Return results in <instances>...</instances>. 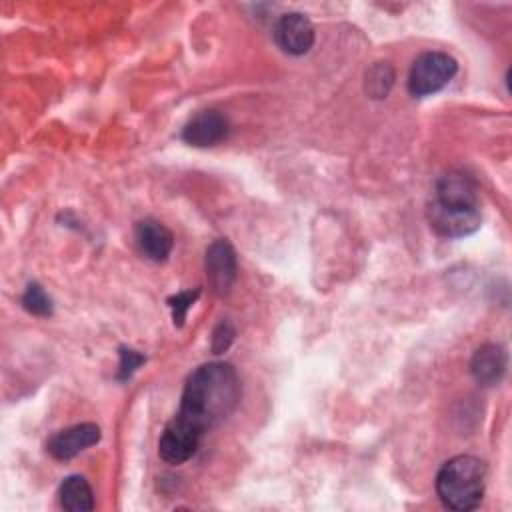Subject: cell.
<instances>
[{
    "label": "cell",
    "instance_id": "obj_1",
    "mask_svg": "<svg viewBox=\"0 0 512 512\" xmlns=\"http://www.w3.org/2000/svg\"><path fill=\"white\" fill-rule=\"evenodd\" d=\"M238 400L240 380L234 366L228 362H208L186 378L176 416L204 434L224 422L234 412Z\"/></svg>",
    "mask_w": 512,
    "mask_h": 512
},
{
    "label": "cell",
    "instance_id": "obj_2",
    "mask_svg": "<svg viewBox=\"0 0 512 512\" xmlns=\"http://www.w3.org/2000/svg\"><path fill=\"white\" fill-rule=\"evenodd\" d=\"M486 466L480 458L460 454L450 458L436 476V492L450 510H472L484 496Z\"/></svg>",
    "mask_w": 512,
    "mask_h": 512
},
{
    "label": "cell",
    "instance_id": "obj_3",
    "mask_svg": "<svg viewBox=\"0 0 512 512\" xmlns=\"http://www.w3.org/2000/svg\"><path fill=\"white\" fill-rule=\"evenodd\" d=\"M458 64L446 52L420 54L408 74V90L412 96H430L440 92L456 74Z\"/></svg>",
    "mask_w": 512,
    "mask_h": 512
},
{
    "label": "cell",
    "instance_id": "obj_4",
    "mask_svg": "<svg viewBox=\"0 0 512 512\" xmlns=\"http://www.w3.org/2000/svg\"><path fill=\"white\" fill-rule=\"evenodd\" d=\"M430 228L442 238H464L474 234L482 224L480 208L450 206L432 200L426 210Z\"/></svg>",
    "mask_w": 512,
    "mask_h": 512
},
{
    "label": "cell",
    "instance_id": "obj_5",
    "mask_svg": "<svg viewBox=\"0 0 512 512\" xmlns=\"http://www.w3.org/2000/svg\"><path fill=\"white\" fill-rule=\"evenodd\" d=\"M202 436L204 434H200L196 428L186 424L182 418L174 416L160 436L158 454L168 464H182L194 456Z\"/></svg>",
    "mask_w": 512,
    "mask_h": 512
},
{
    "label": "cell",
    "instance_id": "obj_6",
    "mask_svg": "<svg viewBox=\"0 0 512 512\" xmlns=\"http://www.w3.org/2000/svg\"><path fill=\"white\" fill-rule=\"evenodd\" d=\"M206 276L212 286V290L218 296H226L230 288L236 282L238 264H236V252L226 240H216L206 250Z\"/></svg>",
    "mask_w": 512,
    "mask_h": 512
},
{
    "label": "cell",
    "instance_id": "obj_7",
    "mask_svg": "<svg viewBox=\"0 0 512 512\" xmlns=\"http://www.w3.org/2000/svg\"><path fill=\"white\" fill-rule=\"evenodd\" d=\"M274 40L276 44L292 56L306 54L314 44V26L300 12L282 14L274 24Z\"/></svg>",
    "mask_w": 512,
    "mask_h": 512
},
{
    "label": "cell",
    "instance_id": "obj_8",
    "mask_svg": "<svg viewBox=\"0 0 512 512\" xmlns=\"http://www.w3.org/2000/svg\"><path fill=\"white\" fill-rule=\"evenodd\" d=\"M98 440H100V428L92 422H84V424H76L56 432L48 440L46 450L56 460H70L80 452H84L86 448L94 446Z\"/></svg>",
    "mask_w": 512,
    "mask_h": 512
},
{
    "label": "cell",
    "instance_id": "obj_9",
    "mask_svg": "<svg viewBox=\"0 0 512 512\" xmlns=\"http://www.w3.org/2000/svg\"><path fill=\"white\" fill-rule=\"evenodd\" d=\"M228 136V120L216 110H204L196 114L182 130V140L190 146L206 148L216 146Z\"/></svg>",
    "mask_w": 512,
    "mask_h": 512
},
{
    "label": "cell",
    "instance_id": "obj_10",
    "mask_svg": "<svg viewBox=\"0 0 512 512\" xmlns=\"http://www.w3.org/2000/svg\"><path fill=\"white\" fill-rule=\"evenodd\" d=\"M508 364V354L502 344L488 342L480 346L470 362V372L474 380L482 386H494L502 380Z\"/></svg>",
    "mask_w": 512,
    "mask_h": 512
},
{
    "label": "cell",
    "instance_id": "obj_11",
    "mask_svg": "<svg viewBox=\"0 0 512 512\" xmlns=\"http://www.w3.org/2000/svg\"><path fill=\"white\" fill-rule=\"evenodd\" d=\"M436 202L478 208V186L464 172H448L436 182Z\"/></svg>",
    "mask_w": 512,
    "mask_h": 512
},
{
    "label": "cell",
    "instance_id": "obj_12",
    "mask_svg": "<svg viewBox=\"0 0 512 512\" xmlns=\"http://www.w3.org/2000/svg\"><path fill=\"white\" fill-rule=\"evenodd\" d=\"M136 242L146 258L154 262H164L172 252L174 236L162 222L146 218L136 226Z\"/></svg>",
    "mask_w": 512,
    "mask_h": 512
},
{
    "label": "cell",
    "instance_id": "obj_13",
    "mask_svg": "<svg viewBox=\"0 0 512 512\" xmlns=\"http://www.w3.org/2000/svg\"><path fill=\"white\" fill-rule=\"evenodd\" d=\"M60 504L70 512H90L94 508V494L84 476L72 474L68 476L58 490Z\"/></svg>",
    "mask_w": 512,
    "mask_h": 512
},
{
    "label": "cell",
    "instance_id": "obj_14",
    "mask_svg": "<svg viewBox=\"0 0 512 512\" xmlns=\"http://www.w3.org/2000/svg\"><path fill=\"white\" fill-rule=\"evenodd\" d=\"M394 84V70L388 64H376L366 72V80H364V90L370 98H386L390 88Z\"/></svg>",
    "mask_w": 512,
    "mask_h": 512
},
{
    "label": "cell",
    "instance_id": "obj_15",
    "mask_svg": "<svg viewBox=\"0 0 512 512\" xmlns=\"http://www.w3.org/2000/svg\"><path fill=\"white\" fill-rule=\"evenodd\" d=\"M22 306L34 316H50L52 300L46 296L44 288L36 282H30L22 294Z\"/></svg>",
    "mask_w": 512,
    "mask_h": 512
},
{
    "label": "cell",
    "instance_id": "obj_16",
    "mask_svg": "<svg viewBox=\"0 0 512 512\" xmlns=\"http://www.w3.org/2000/svg\"><path fill=\"white\" fill-rule=\"evenodd\" d=\"M200 296V288L196 290H188V292H178L174 296L168 298V306L172 310V320L174 326H182L186 320V314L190 310V306L194 304V300Z\"/></svg>",
    "mask_w": 512,
    "mask_h": 512
},
{
    "label": "cell",
    "instance_id": "obj_17",
    "mask_svg": "<svg viewBox=\"0 0 512 512\" xmlns=\"http://www.w3.org/2000/svg\"><path fill=\"white\" fill-rule=\"evenodd\" d=\"M146 362V356L132 350V348H120V366H118V378L128 380L142 364Z\"/></svg>",
    "mask_w": 512,
    "mask_h": 512
},
{
    "label": "cell",
    "instance_id": "obj_18",
    "mask_svg": "<svg viewBox=\"0 0 512 512\" xmlns=\"http://www.w3.org/2000/svg\"><path fill=\"white\" fill-rule=\"evenodd\" d=\"M232 340H234V328L228 322H220L218 328L214 330V336H212V350H214V354L224 352L230 346Z\"/></svg>",
    "mask_w": 512,
    "mask_h": 512
}]
</instances>
